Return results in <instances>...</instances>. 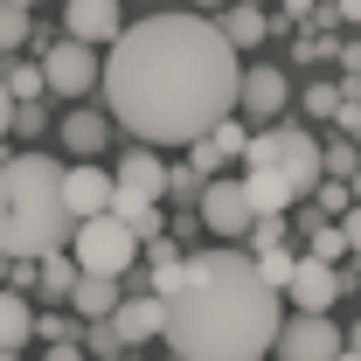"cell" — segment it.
Instances as JSON below:
<instances>
[{
  "label": "cell",
  "instance_id": "1",
  "mask_svg": "<svg viewBox=\"0 0 361 361\" xmlns=\"http://www.w3.org/2000/svg\"><path fill=\"white\" fill-rule=\"evenodd\" d=\"M243 63L209 14H146L104 56V104L139 146H195L236 118Z\"/></svg>",
  "mask_w": 361,
  "mask_h": 361
},
{
  "label": "cell",
  "instance_id": "2",
  "mask_svg": "<svg viewBox=\"0 0 361 361\" xmlns=\"http://www.w3.org/2000/svg\"><path fill=\"white\" fill-rule=\"evenodd\" d=\"M285 292H271L243 243L188 250L180 285L167 292V348L174 361H264L285 326Z\"/></svg>",
  "mask_w": 361,
  "mask_h": 361
},
{
  "label": "cell",
  "instance_id": "3",
  "mask_svg": "<svg viewBox=\"0 0 361 361\" xmlns=\"http://www.w3.org/2000/svg\"><path fill=\"white\" fill-rule=\"evenodd\" d=\"M77 216L63 209V167L49 153H14L0 160V250L14 264H35L70 250Z\"/></svg>",
  "mask_w": 361,
  "mask_h": 361
},
{
  "label": "cell",
  "instance_id": "4",
  "mask_svg": "<svg viewBox=\"0 0 361 361\" xmlns=\"http://www.w3.org/2000/svg\"><path fill=\"white\" fill-rule=\"evenodd\" d=\"M139 250H146V243H139L118 216H90V223H77V236H70V257H77V271H90V278H126V271H139Z\"/></svg>",
  "mask_w": 361,
  "mask_h": 361
},
{
  "label": "cell",
  "instance_id": "5",
  "mask_svg": "<svg viewBox=\"0 0 361 361\" xmlns=\"http://www.w3.org/2000/svg\"><path fill=\"white\" fill-rule=\"evenodd\" d=\"M257 139H264V153L278 160V174L292 180V195H313L319 180H326V146H319L306 126H257Z\"/></svg>",
  "mask_w": 361,
  "mask_h": 361
},
{
  "label": "cell",
  "instance_id": "6",
  "mask_svg": "<svg viewBox=\"0 0 361 361\" xmlns=\"http://www.w3.org/2000/svg\"><path fill=\"white\" fill-rule=\"evenodd\" d=\"M35 63H42V77L56 97H90V90L104 84V63H97V49L77 42V35H63V42H35Z\"/></svg>",
  "mask_w": 361,
  "mask_h": 361
},
{
  "label": "cell",
  "instance_id": "7",
  "mask_svg": "<svg viewBox=\"0 0 361 361\" xmlns=\"http://www.w3.org/2000/svg\"><path fill=\"white\" fill-rule=\"evenodd\" d=\"M195 216H202V229H209L216 243H250V229H257V209H250L243 180H209Z\"/></svg>",
  "mask_w": 361,
  "mask_h": 361
},
{
  "label": "cell",
  "instance_id": "8",
  "mask_svg": "<svg viewBox=\"0 0 361 361\" xmlns=\"http://www.w3.org/2000/svg\"><path fill=\"white\" fill-rule=\"evenodd\" d=\"M341 348H348V326H334L326 313H292L278 326V348L271 355L278 361H334Z\"/></svg>",
  "mask_w": 361,
  "mask_h": 361
},
{
  "label": "cell",
  "instance_id": "9",
  "mask_svg": "<svg viewBox=\"0 0 361 361\" xmlns=\"http://www.w3.org/2000/svg\"><path fill=\"white\" fill-rule=\"evenodd\" d=\"M285 104H292V77H285L278 63H243L236 118H250V126H278V118H285Z\"/></svg>",
  "mask_w": 361,
  "mask_h": 361
},
{
  "label": "cell",
  "instance_id": "10",
  "mask_svg": "<svg viewBox=\"0 0 361 361\" xmlns=\"http://www.w3.org/2000/svg\"><path fill=\"white\" fill-rule=\"evenodd\" d=\"M243 195H250V209H257V223L264 216H285L299 195H292V180L278 174V160L264 153V139L250 133V146H243Z\"/></svg>",
  "mask_w": 361,
  "mask_h": 361
},
{
  "label": "cell",
  "instance_id": "11",
  "mask_svg": "<svg viewBox=\"0 0 361 361\" xmlns=\"http://www.w3.org/2000/svg\"><path fill=\"white\" fill-rule=\"evenodd\" d=\"M348 292V271L341 264H326V257H299V271H292V285H285V299L299 306V313H334V299Z\"/></svg>",
  "mask_w": 361,
  "mask_h": 361
},
{
  "label": "cell",
  "instance_id": "12",
  "mask_svg": "<svg viewBox=\"0 0 361 361\" xmlns=\"http://www.w3.org/2000/svg\"><path fill=\"white\" fill-rule=\"evenodd\" d=\"M111 195H118V180L104 174L97 160H70V167H63V209H70L77 223L104 216V209H111Z\"/></svg>",
  "mask_w": 361,
  "mask_h": 361
},
{
  "label": "cell",
  "instance_id": "13",
  "mask_svg": "<svg viewBox=\"0 0 361 361\" xmlns=\"http://www.w3.org/2000/svg\"><path fill=\"white\" fill-rule=\"evenodd\" d=\"M63 35H77L90 49H111L126 35V14H118V0H70L63 7Z\"/></svg>",
  "mask_w": 361,
  "mask_h": 361
},
{
  "label": "cell",
  "instance_id": "14",
  "mask_svg": "<svg viewBox=\"0 0 361 361\" xmlns=\"http://www.w3.org/2000/svg\"><path fill=\"white\" fill-rule=\"evenodd\" d=\"M243 146H250V126H243V118H223L216 133H202L195 146H188V167H195L202 180H216L223 160H243Z\"/></svg>",
  "mask_w": 361,
  "mask_h": 361
},
{
  "label": "cell",
  "instance_id": "15",
  "mask_svg": "<svg viewBox=\"0 0 361 361\" xmlns=\"http://www.w3.org/2000/svg\"><path fill=\"white\" fill-rule=\"evenodd\" d=\"M167 160L153 153V146H133V153H118V167H111V180L126 188V195H146V202H167Z\"/></svg>",
  "mask_w": 361,
  "mask_h": 361
},
{
  "label": "cell",
  "instance_id": "16",
  "mask_svg": "<svg viewBox=\"0 0 361 361\" xmlns=\"http://www.w3.org/2000/svg\"><path fill=\"white\" fill-rule=\"evenodd\" d=\"M111 133H118V118H111V111H97V104H77V111L63 118V146H70L77 160H97V153L111 146Z\"/></svg>",
  "mask_w": 361,
  "mask_h": 361
},
{
  "label": "cell",
  "instance_id": "17",
  "mask_svg": "<svg viewBox=\"0 0 361 361\" xmlns=\"http://www.w3.org/2000/svg\"><path fill=\"white\" fill-rule=\"evenodd\" d=\"M111 326H118V341H126V348H133V341H160V334H167V299L139 292V299H126V306L111 313Z\"/></svg>",
  "mask_w": 361,
  "mask_h": 361
},
{
  "label": "cell",
  "instance_id": "18",
  "mask_svg": "<svg viewBox=\"0 0 361 361\" xmlns=\"http://www.w3.org/2000/svg\"><path fill=\"white\" fill-rule=\"evenodd\" d=\"M216 28L229 35V49H264L278 21H271V7H250V0H229L223 14H216Z\"/></svg>",
  "mask_w": 361,
  "mask_h": 361
},
{
  "label": "cell",
  "instance_id": "19",
  "mask_svg": "<svg viewBox=\"0 0 361 361\" xmlns=\"http://www.w3.org/2000/svg\"><path fill=\"white\" fill-rule=\"evenodd\" d=\"M180 264H188L180 236H153V243H146V271H139V278H146V292H153V299H167V292L180 285Z\"/></svg>",
  "mask_w": 361,
  "mask_h": 361
},
{
  "label": "cell",
  "instance_id": "20",
  "mask_svg": "<svg viewBox=\"0 0 361 361\" xmlns=\"http://www.w3.org/2000/svg\"><path fill=\"white\" fill-rule=\"evenodd\" d=\"M77 257L70 250H56V257H35V292H42V306H70V292H77Z\"/></svg>",
  "mask_w": 361,
  "mask_h": 361
},
{
  "label": "cell",
  "instance_id": "21",
  "mask_svg": "<svg viewBox=\"0 0 361 361\" xmlns=\"http://www.w3.org/2000/svg\"><path fill=\"white\" fill-rule=\"evenodd\" d=\"M118 306H126V299H118V278H90V271H84L77 292H70V313L84 319V326H90V319H111Z\"/></svg>",
  "mask_w": 361,
  "mask_h": 361
},
{
  "label": "cell",
  "instance_id": "22",
  "mask_svg": "<svg viewBox=\"0 0 361 361\" xmlns=\"http://www.w3.org/2000/svg\"><path fill=\"white\" fill-rule=\"evenodd\" d=\"M35 341V306L21 292H0V355H21Z\"/></svg>",
  "mask_w": 361,
  "mask_h": 361
},
{
  "label": "cell",
  "instance_id": "23",
  "mask_svg": "<svg viewBox=\"0 0 361 361\" xmlns=\"http://www.w3.org/2000/svg\"><path fill=\"white\" fill-rule=\"evenodd\" d=\"M104 216H118V223L133 229L139 243H153V236H167V229H160V202H146V195H126V188L111 195V209H104Z\"/></svg>",
  "mask_w": 361,
  "mask_h": 361
},
{
  "label": "cell",
  "instance_id": "24",
  "mask_svg": "<svg viewBox=\"0 0 361 361\" xmlns=\"http://www.w3.org/2000/svg\"><path fill=\"white\" fill-rule=\"evenodd\" d=\"M0 77H7V90H14V104H42V90H49V77H42V63H0Z\"/></svg>",
  "mask_w": 361,
  "mask_h": 361
},
{
  "label": "cell",
  "instance_id": "25",
  "mask_svg": "<svg viewBox=\"0 0 361 361\" xmlns=\"http://www.w3.org/2000/svg\"><path fill=\"white\" fill-rule=\"evenodd\" d=\"M202 188H209V180L195 174V167H174V174H167V202H174L180 216H195V209H202Z\"/></svg>",
  "mask_w": 361,
  "mask_h": 361
},
{
  "label": "cell",
  "instance_id": "26",
  "mask_svg": "<svg viewBox=\"0 0 361 361\" xmlns=\"http://www.w3.org/2000/svg\"><path fill=\"white\" fill-rule=\"evenodd\" d=\"M35 334H42L49 348H56V341H84V319L63 313V306H42V313H35Z\"/></svg>",
  "mask_w": 361,
  "mask_h": 361
},
{
  "label": "cell",
  "instance_id": "27",
  "mask_svg": "<svg viewBox=\"0 0 361 361\" xmlns=\"http://www.w3.org/2000/svg\"><path fill=\"white\" fill-rule=\"evenodd\" d=\"M14 49H28V7L0 0V56H14Z\"/></svg>",
  "mask_w": 361,
  "mask_h": 361
},
{
  "label": "cell",
  "instance_id": "28",
  "mask_svg": "<svg viewBox=\"0 0 361 361\" xmlns=\"http://www.w3.org/2000/svg\"><path fill=\"white\" fill-rule=\"evenodd\" d=\"M313 257L341 264V257H348V229H341V223H326V216H313Z\"/></svg>",
  "mask_w": 361,
  "mask_h": 361
},
{
  "label": "cell",
  "instance_id": "29",
  "mask_svg": "<svg viewBox=\"0 0 361 361\" xmlns=\"http://www.w3.org/2000/svg\"><path fill=\"white\" fill-rule=\"evenodd\" d=\"M257 271H264V285H271V292H285V285H292V271H299V257L278 243V250H257Z\"/></svg>",
  "mask_w": 361,
  "mask_h": 361
},
{
  "label": "cell",
  "instance_id": "30",
  "mask_svg": "<svg viewBox=\"0 0 361 361\" xmlns=\"http://www.w3.org/2000/svg\"><path fill=\"white\" fill-rule=\"evenodd\" d=\"M84 355H90V361L126 355V341H118V326H111V319H90V326H84Z\"/></svg>",
  "mask_w": 361,
  "mask_h": 361
},
{
  "label": "cell",
  "instance_id": "31",
  "mask_svg": "<svg viewBox=\"0 0 361 361\" xmlns=\"http://www.w3.org/2000/svg\"><path fill=\"white\" fill-rule=\"evenodd\" d=\"M361 174V146L355 139H334L326 146V180H355Z\"/></svg>",
  "mask_w": 361,
  "mask_h": 361
},
{
  "label": "cell",
  "instance_id": "32",
  "mask_svg": "<svg viewBox=\"0 0 361 361\" xmlns=\"http://www.w3.org/2000/svg\"><path fill=\"white\" fill-rule=\"evenodd\" d=\"M299 104H306V118H334V111H341V84H334V77H319V84H306Z\"/></svg>",
  "mask_w": 361,
  "mask_h": 361
},
{
  "label": "cell",
  "instance_id": "33",
  "mask_svg": "<svg viewBox=\"0 0 361 361\" xmlns=\"http://www.w3.org/2000/svg\"><path fill=\"white\" fill-rule=\"evenodd\" d=\"M313 202H319V216H348V209H355V188H348V180H319Z\"/></svg>",
  "mask_w": 361,
  "mask_h": 361
},
{
  "label": "cell",
  "instance_id": "34",
  "mask_svg": "<svg viewBox=\"0 0 361 361\" xmlns=\"http://www.w3.org/2000/svg\"><path fill=\"white\" fill-rule=\"evenodd\" d=\"M14 133H21V139H42L49 133V111H42V104H14Z\"/></svg>",
  "mask_w": 361,
  "mask_h": 361
},
{
  "label": "cell",
  "instance_id": "35",
  "mask_svg": "<svg viewBox=\"0 0 361 361\" xmlns=\"http://www.w3.org/2000/svg\"><path fill=\"white\" fill-rule=\"evenodd\" d=\"M42 361H90V355H84V341H56Z\"/></svg>",
  "mask_w": 361,
  "mask_h": 361
},
{
  "label": "cell",
  "instance_id": "36",
  "mask_svg": "<svg viewBox=\"0 0 361 361\" xmlns=\"http://www.w3.org/2000/svg\"><path fill=\"white\" fill-rule=\"evenodd\" d=\"M341 229H348V250H355V257H361V202H355V209H348V216H341Z\"/></svg>",
  "mask_w": 361,
  "mask_h": 361
},
{
  "label": "cell",
  "instance_id": "37",
  "mask_svg": "<svg viewBox=\"0 0 361 361\" xmlns=\"http://www.w3.org/2000/svg\"><path fill=\"white\" fill-rule=\"evenodd\" d=\"M14 133V90H7V77H0V139Z\"/></svg>",
  "mask_w": 361,
  "mask_h": 361
},
{
  "label": "cell",
  "instance_id": "38",
  "mask_svg": "<svg viewBox=\"0 0 361 361\" xmlns=\"http://www.w3.org/2000/svg\"><path fill=\"white\" fill-rule=\"evenodd\" d=\"M334 56H341V70H348V77H361V42H341Z\"/></svg>",
  "mask_w": 361,
  "mask_h": 361
},
{
  "label": "cell",
  "instance_id": "39",
  "mask_svg": "<svg viewBox=\"0 0 361 361\" xmlns=\"http://www.w3.org/2000/svg\"><path fill=\"white\" fill-rule=\"evenodd\" d=\"M313 7H326V0H285V21H306Z\"/></svg>",
  "mask_w": 361,
  "mask_h": 361
},
{
  "label": "cell",
  "instance_id": "40",
  "mask_svg": "<svg viewBox=\"0 0 361 361\" xmlns=\"http://www.w3.org/2000/svg\"><path fill=\"white\" fill-rule=\"evenodd\" d=\"M334 21H355L361 28V0H334Z\"/></svg>",
  "mask_w": 361,
  "mask_h": 361
},
{
  "label": "cell",
  "instance_id": "41",
  "mask_svg": "<svg viewBox=\"0 0 361 361\" xmlns=\"http://www.w3.org/2000/svg\"><path fill=\"white\" fill-rule=\"evenodd\" d=\"M223 7H229V0H195V14H209V21H216Z\"/></svg>",
  "mask_w": 361,
  "mask_h": 361
},
{
  "label": "cell",
  "instance_id": "42",
  "mask_svg": "<svg viewBox=\"0 0 361 361\" xmlns=\"http://www.w3.org/2000/svg\"><path fill=\"white\" fill-rule=\"evenodd\" d=\"M7 285H14V257L0 250V292H7Z\"/></svg>",
  "mask_w": 361,
  "mask_h": 361
},
{
  "label": "cell",
  "instance_id": "43",
  "mask_svg": "<svg viewBox=\"0 0 361 361\" xmlns=\"http://www.w3.org/2000/svg\"><path fill=\"white\" fill-rule=\"evenodd\" d=\"M348 348H355V355H361V319H355V326H348Z\"/></svg>",
  "mask_w": 361,
  "mask_h": 361
},
{
  "label": "cell",
  "instance_id": "44",
  "mask_svg": "<svg viewBox=\"0 0 361 361\" xmlns=\"http://www.w3.org/2000/svg\"><path fill=\"white\" fill-rule=\"evenodd\" d=\"M334 361H361V355H355V348H341V355H334Z\"/></svg>",
  "mask_w": 361,
  "mask_h": 361
},
{
  "label": "cell",
  "instance_id": "45",
  "mask_svg": "<svg viewBox=\"0 0 361 361\" xmlns=\"http://www.w3.org/2000/svg\"><path fill=\"white\" fill-rule=\"evenodd\" d=\"M348 188H355V202H361V174H355V180H348Z\"/></svg>",
  "mask_w": 361,
  "mask_h": 361
},
{
  "label": "cell",
  "instance_id": "46",
  "mask_svg": "<svg viewBox=\"0 0 361 361\" xmlns=\"http://www.w3.org/2000/svg\"><path fill=\"white\" fill-rule=\"evenodd\" d=\"M14 7H35V0H14Z\"/></svg>",
  "mask_w": 361,
  "mask_h": 361
},
{
  "label": "cell",
  "instance_id": "47",
  "mask_svg": "<svg viewBox=\"0 0 361 361\" xmlns=\"http://www.w3.org/2000/svg\"><path fill=\"white\" fill-rule=\"evenodd\" d=\"M250 7H271V0H250Z\"/></svg>",
  "mask_w": 361,
  "mask_h": 361
},
{
  "label": "cell",
  "instance_id": "48",
  "mask_svg": "<svg viewBox=\"0 0 361 361\" xmlns=\"http://www.w3.org/2000/svg\"><path fill=\"white\" fill-rule=\"evenodd\" d=\"M104 361H126V355H104Z\"/></svg>",
  "mask_w": 361,
  "mask_h": 361
},
{
  "label": "cell",
  "instance_id": "49",
  "mask_svg": "<svg viewBox=\"0 0 361 361\" xmlns=\"http://www.w3.org/2000/svg\"><path fill=\"white\" fill-rule=\"evenodd\" d=\"M0 361H21V355H0Z\"/></svg>",
  "mask_w": 361,
  "mask_h": 361
},
{
  "label": "cell",
  "instance_id": "50",
  "mask_svg": "<svg viewBox=\"0 0 361 361\" xmlns=\"http://www.w3.org/2000/svg\"><path fill=\"white\" fill-rule=\"evenodd\" d=\"M271 361H278V355H271Z\"/></svg>",
  "mask_w": 361,
  "mask_h": 361
}]
</instances>
